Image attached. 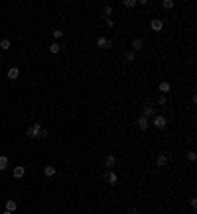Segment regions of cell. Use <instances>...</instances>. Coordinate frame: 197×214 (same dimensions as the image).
<instances>
[{
    "mask_svg": "<svg viewBox=\"0 0 197 214\" xmlns=\"http://www.w3.org/2000/svg\"><path fill=\"white\" fill-rule=\"evenodd\" d=\"M41 130H44V128H41L40 122H34V124H30V126H28V130H26V136H28L30 140H40V138H41Z\"/></svg>",
    "mask_w": 197,
    "mask_h": 214,
    "instance_id": "6da1fadb",
    "label": "cell"
},
{
    "mask_svg": "<svg viewBox=\"0 0 197 214\" xmlns=\"http://www.w3.org/2000/svg\"><path fill=\"white\" fill-rule=\"evenodd\" d=\"M156 114H158L156 104H150V102H148V104H144V106H142V116H144V118H148V120H150V118H154Z\"/></svg>",
    "mask_w": 197,
    "mask_h": 214,
    "instance_id": "7a4b0ae2",
    "label": "cell"
},
{
    "mask_svg": "<svg viewBox=\"0 0 197 214\" xmlns=\"http://www.w3.org/2000/svg\"><path fill=\"white\" fill-rule=\"evenodd\" d=\"M152 120H154V128H156V130H166V128H168V118H166V116L156 114Z\"/></svg>",
    "mask_w": 197,
    "mask_h": 214,
    "instance_id": "3957f363",
    "label": "cell"
},
{
    "mask_svg": "<svg viewBox=\"0 0 197 214\" xmlns=\"http://www.w3.org/2000/svg\"><path fill=\"white\" fill-rule=\"evenodd\" d=\"M105 181L110 187H114V185H118V175H116L114 171H105Z\"/></svg>",
    "mask_w": 197,
    "mask_h": 214,
    "instance_id": "277c9868",
    "label": "cell"
},
{
    "mask_svg": "<svg viewBox=\"0 0 197 214\" xmlns=\"http://www.w3.org/2000/svg\"><path fill=\"white\" fill-rule=\"evenodd\" d=\"M97 47H101V49H110V47H113V39H109V37L101 35L99 39H97Z\"/></svg>",
    "mask_w": 197,
    "mask_h": 214,
    "instance_id": "5b68a950",
    "label": "cell"
},
{
    "mask_svg": "<svg viewBox=\"0 0 197 214\" xmlns=\"http://www.w3.org/2000/svg\"><path fill=\"white\" fill-rule=\"evenodd\" d=\"M114 165H116V157H114L113 153H109V155L105 157V167H106V171H113Z\"/></svg>",
    "mask_w": 197,
    "mask_h": 214,
    "instance_id": "8992f818",
    "label": "cell"
},
{
    "mask_svg": "<svg viewBox=\"0 0 197 214\" xmlns=\"http://www.w3.org/2000/svg\"><path fill=\"white\" fill-rule=\"evenodd\" d=\"M150 28H152V31H162V30H164V20L154 18L152 22H150Z\"/></svg>",
    "mask_w": 197,
    "mask_h": 214,
    "instance_id": "52a82bcc",
    "label": "cell"
},
{
    "mask_svg": "<svg viewBox=\"0 0 197 214\" xmlns=\"http://www.w3.org/2000/svg\"><path fill=\"white\" fill-rule=\"evenodd\" d=\"M136 126H138V128H140V130H142V132H146V130H148V128H150V120H148V118H144V116H140V118H138V120H136Z\"/></svg>",
    "mask_w": 197,
    "mask_h": 214,
    "instance_id": "ba28073f",
    "label": "cell"
},
{
    "mask_svg": "<svg viewBox=\"0 0 197 214\" xmlns=\"http://www.w3.org/2000/svg\"><path fill=\"white\" fill-rule=\"evenodd\" d=\"M168 161H169V157H168L166 153H160L158 157H156V165H158V167H166Z\"/></svg>",
    "mask_w": 197,
    "mask_h": 214,
    "instance_id": "9c48e42d",
    "label": "cell"
},
{
    "mask_svg": "<svg viewBox=\"0 0 197 214\" xmlns=\"http://www.w3.org/2000/svg\"><path fill=\"white\" fill-rule=\"evenodd\" d=\"M142 47H144V41H142V39H138V37H136V39H132V43H130V51H140L142 49Z\"/></svg>",
    "mask_w": 197,
    "mask_h": 214,
    "instance_id": "30bf717a",
    "label": "cell"
},
{
    "mask_svg": "<svg viewBox=\"0 0 197 214\" xmlns=\"http://www.w3.org/2000/svg\"><path fill=\"white\" fill-rule=\"evenodd\" d=\"M6 77L10 79V81H14V79H18V77H20V69H18V67H10L8 71H6Z\"/></svg>",
    "mask_w": 197,
    "mask_h": 214,
    "instance_id": "8fae6325",
    "label": "cell"
},
{
    "mask_svg": "<svg viewBox=\"0 0 197 214\" xmlns=\"http://www.w3.org/2000/svg\"><path fill=\"white\" fill-rule=\"evenodd\" d=\"M160 93H162V94H166L168 96V93H169V90H172V84H169L168 81H164V83H160Z\"/></svg>",
    "mask_w": 197,
    "mask_h": 214,
    "instance_id": "7c38bea8",
    "label": "cell"
},
{
    "mask_svg": "<svg viewBox=\"0 0 197 214\" xmlns=\"http://www.w3.org/2000/svg\"><path fill=\"white\" fill-rule=\"evenodd\" d=\"M24 173H26V169H24V167H20V165H18V167H14V169H12V175H14V179H22V177H24Z\"/></svg>",
    "mask_w": 197,
    "mask_h": 214,
    "instance_id": "4fadbf2b",
    "label": "cell"
},
{
    "mask_svg": "<svg viewBox=\"0 0 197 214\" xmlns=\"http://www.w3.org/2000/svg\"><path fill=\"white\" fill-rule=\"evenodd\" d=\"M6 210H8V212H16V210H18V202H16L14 199L6 200Z\"/></svg>",
    "mask_w": 197,
    "mask_h": 214,
    "instance_id": "5bb4252c",
    "label": "cell"
},
{
    "mask_svg": "<svg viewBox=\"0 0 197 214\" xmlns=\"http://www.w3.org/2000/svg\"><path fill=\"white\" fill-rule=\"evenodd\" d=\"M63 49H65V45H59L57 41H53V43L49 45V51H51V53H59V51H63Z\"/></svg>",
    "mask_w": 197,
    "mask_h": 214,
    "instance_id": "9a60e30c",
    "label": "cell"
},
{
    "mask_svg": "<svg viewBox=\"0 0 197 214\" xmlns=\"http://www.w3.org/2000/svg\"><path fill=\"white\" fill-rule=\"evenodd\" d=\"M44 175L45 177H53V175H55V167H53V165H45L44 167Z\"/></svg>",
    "mask_w": 197,
    "mask_h": 214,
    "instance_id": "2e32d148",
    "label": "cell"
},
{
    "mask_svg": "<svg viewBox=\"0 0 197 214\" xmlns=\"http://www.w3.org/2000/svg\"><path fill=\"white\" fill-rule=\"evenodd\" d=\"M122 57H124V61H134V59H136V53L128 49V51H124V53H122Z\"/></svg>",
    "mask_w": 197,
    "mask_h": 214,
    "instance_id": "e0dca14e",
    "label": "cell"
},
{
    "mask_svg": "<svg viewBox=\"0 0 197 214\" xmlns=\"http://www.w3.org/2000/svg\"><path fill=\"white\" fill-rule=\"evenodd\" d=\"M6 169H8V157L0 155V171H6Z\"/></svg>",
    "mask_w": 197,
    "mask_h": 214,
    "instance_id": "ac0fdd59",
    "label": "cell"
},
{
    "mask_svg": "<svg viewBox=\"0 0 197 214\" xmlns=\"http://www.w3.org/2000/svg\"><path fill=\"white\" fill-rule=\"evenodd\" d=\"M158 104H160V106H166V104H168V96H166V94H160V96H158Z\"/></svg>",
    "mask_w": 197,
    "mask_h": 214,
    "instance_id": "d6986e66",
    "label": "cell"
},
{
    "mask_svg": "<svg viewBox=\"0 0 197 214\" xmlns=\"http://www.w3.org/2000/svg\"><path fill=\"white\" fill-rule=\"evenodd\" d=\"M162 6L166 8V10H172V8H173V0H164V2H162Z\"/></svg>",
    "mask_w": 197,
    "mask_h": 214,
    "instance_id": "ffe728a7",
    "label": "cell"
},
{
    "mask_svg": "<svg viewBox=\"0 0 197 214\" xmlns=\"http://www.w3.org/2000/svg\"><path fill=\"white\" fill-rule=\"evenodd\" d=\"M0 47H2V49H10V39H6V37L0 39Z\"/></svg>",
    "mask_w": 197,
    "mask_h": 214,
    "instance_id": "44dd1931",
    "label": "cell"
},
{
    "mask_svg": "<svg viewBox=\"0 0 197 214\" xmlns=\"http://www.w3.org/2000/svg\"><path fill=\"white\" fill-rule=\"evenodd\" d=\"M122 4H124L126 8H134V6H136L138 2H136V0H124V2H122Z\"/></svg>",
    "mask_w": 197,
    "mask_h": 214,
    "instance_id": "7402d4cb",
    "label": "cell"
},
{
    "mask_svg": "<svg viewBox=\"0 0 197 214\" xmlns=\"http://www.w3.org/2000/svg\"><path fill=\"white\" fill-rule=\"evenodd\" d=\"M187 159H189L191 163H195L197 161V153L195 151H187Z\"/></svg>",
    "mask_w": 197,
    "mask_h": 214,
    "instance_id": "603a6c76",
    "label": "cell"
},
{
    "mask_svg": "<svg viewBox=\"0 0 197 214\" xmlns=\"http://www.w3.org/2000/svg\"><path fill=\"white\" fill-rule=\"evenodd\" d=\"M113 16V6H106L105 8V18H110Z\"/></svg>",
    "mask_w": 197,
    "mask_h": 214,
    "instance_id": "cb8c5ba5",
    "label": "cell"
},
{
    "mask_svg": "<svg viewBox=\"0 0 197 214\" xmlns=\"http://www.w3.org/2000/svg\"><path fill=\"white\" fill-rule=\"evenodd\" d=\"M61 35H63V31L57 28V30H53V37H55V39H61Z\"/></svg>",
    "mask_w": 197,
    "mask_h": 214,
    "instance_id": "d4e9b609",
    "label": "cell"
},
{
    "mask_svg": "<svg viewBox=\"0 0 197 214\" xmlns=\"http://www.w3.org/2000/svg\"><path fill=\"white\" fill-rule=\"evenodd\" d=\"M106 28H114V20L113 18H106Z\"/></svg>",
    "mask_w": 197,
    "mask_h": 214,
    "instance_id": "484cf974",
    "label": "cell"
},
{
    "mask_svg": "<svg viewBox=\"0 0 197 214\" xmlns=\"http://www.w3.org/2000/svg\"><path fill=\"white\" fill-rule=\"evenodd\" d=\"M126 214H138V208H128V210H126Z\"/></svg>",
    "mask_w": 197,
    "mask_h": 214,
    "instance_id": "4316f807",
    "label": "cell"
},
{
    "mask_svg": "<svg viewBox=\"0 0 197 214\" xmlns=\"http://www.w3.org/2000/svg\"><path fill=\"white\" fill-rule=\"evenodd\" d=\"M189 204H191V206H193V208L197 206V199H195V196H193V199H191V200H189Z\"/></svg>",
    "mask_w": 197,
    "mask_h": 214,
    "instance_id": "83f0119b",
    "label": "cell"
},
{
    "mask_svg": "<svg viewBox=\"0 0 197 214\" xmlns=\"http://www.w3.org/2000/svg\"><path fill=\"white\" fill-rule=\"evenodd\" d=\"M2 214H14V212H8V210H4V212H2Z\"/></svg>",
    "mask_w": 197,
    "mask_h": 214,
    "instance_id": "f1b7e54d",
    "label": "cell"
},
{
    "mask_svg": "<svg viewBox=\"0 0 197 214\" xmlns=\"http://www.w3.org/2000/svg\"><path fill=\"white\" fill-rule=\"evenodd\" d=\"M0 63H2V57H0Z\"/></svg>",
    "mask_w": 197,
    "mask_h": 214,
    "instance_id": "f546056e",
    "label": "cell"
}]
</instances>
